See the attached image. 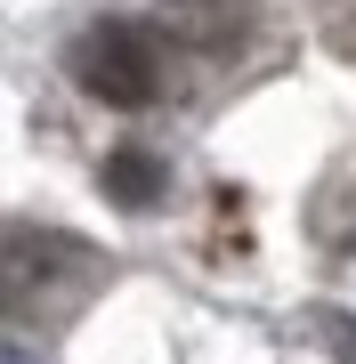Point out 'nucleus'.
Instances as JSON below:
<instances>
[{
    "instance_id": "nucleus-1",
    "label": "nucleus",
    "mask_w": 356,
    "mask_h": 364,
    "mask_svg": "<svg viewBox=\"0 0 356 364\" xmlns=\"http://www.w3.org/2000/svg\"><path fill=\"white\" fill-rule=\"evenodd\" d=\"M73 81L90 90L97 105H154V90H162V57H154V41H146L138 25H90L81 33V49H73Z\"/></svg>"
},
{
    "instance_id": "nucleus-2",
    "label": "nucleus",
    "mask_w": 356,
    "mask_h": 364,
    "mask_svg": "<svg viewBox=\"0 0 356 364\" xmlns=\"http://www.w3.org/2000/svg\"><path fill=\"white\" fill-rule=\"evenodd\" d=\"M97 186H106V203H122V210H154L171 178H162V162H154V154H138V146H114V154H106V178H97Z\"/></svg>"
},
{
    "instance_id": "nucleus-3",
    "label": "nucleus",
    "mask_w": 356,
    "mask_h": 364,
    "mask_svg": "<svg viewBox=\"0 0 356 364\" xmlns=\"http://www.w3.org/2000/svg\"><path fill=\"white\" fill-rule=\"evenodd\" d=\"M324 340H332V348H348V364H356V316H324Z\"/></svg>"
}]
</instances>
